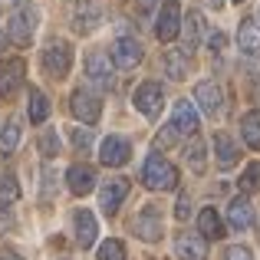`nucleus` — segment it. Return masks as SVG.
Listing matches in <instances>:
<instances>
[{
	"label": "nucleus",
	"mask_w": 260,
	"mask_h": 260,
	"mask_svg": "<svg viewBox=\"0 0 260 260\" xmlns=\"http://www.w3.org/2000/svg\"><path fill=\"white\" fill-rule=\"evenodd\" d=\"M237 188L244 191V194H257L260 191V161H250L247 168H244L241 181H237Z\"/></svg>",
	"instance_id": "c756f323"
},
{
	"label": "nucleus",
	"mask_w": 260,
	"mask_h": 260,
	"mask_svg": "<svg viewBox=\"0 0 260 260\" xmlns=\"http://www.w3.org/2000/svg\"><path fill=\"white\" fill-rule=\"evenodd\" d=\"M155 4H158V0H135V10H139V17H152V10H155Z\"/></svg>",
	"instance_id": "e433bc0d"
},
{
	"label": "nucleus",
	"mask_w": 260,
	"mask_h": 260,
	"mask_svg": "<svg viewBox=\"0 0 260 260\" xmlns=\"http://www.w3.org/2000/svg\"><path fill=\"white\" fill-rule=\"evenodd\" d=\"M112 63L119 66V70H132V66L142 63V43L132 37H119L112 43Z\"/></svg>",
	"instance_id": "9b49d317"
},
{
	"label": "nucleus",
	"mask_w": 260,
	"mask_h": 260,
	"mask_svg": "<svg viewBox=\"0 0 260 260\" xmlns=\"http://www.w3.org/2000/svg\"><path fill=\"white\" fill-rule=\"evenodd\" d=\"M181 30H184V53H194L201 46V37H204V17L201 10H188L181 17Z\"/></svg>",
	"instance_id": "ddd939ff"
},
{
	"label": "nucleus",
	"mask_w": 260,
	"mask_h": 260,
	"mask_svg": "<svg viewBox=\"0 0 260 260\" xmlns=\"http://www.w3.org/2000/svg\"><path fill=\"white\" fill-rule=\"evenodd\" d=\"M33 30H37V7L30 4H17V10L10 13V26H7V37H10L13 46H26L33 40Z\"/></svg>",
	"instance_id": "f03ea898"
},
{
	"label": "nucleus",
	"mask_w": 260,
	"mask_h": 260,
	"mask_svg": "<svg viewBox=\"0 0 260 260\" xmlns=\"http://www.w3.org/2000/svg\"><path fill=\"white\" fill-rule=\"evenodd\" d=\"M194 99H198V106H201L208 115H217V112H221V106H224L221 86H217L214 79H204V83H198V86H194Z\"/></svg>",
	"instance_id": "4468645a"
},
{
	"label": "nucleus",
	"mask_w": 260,
	"mask_h": 260,
	"mask_svg": "<svg viewBox=\"0 0 260 260\" xmlns=\"http://www.w3.org/2000/svg\"><path fill=\"white\" fill-rule=\"evenodd\" d=\"M234 4H244V0H234Z\"/></svg>",
	"instance_id": "79ce46f5"
},
{
	"label": "nucleus",
	"mask_w": 260,
	"mask_h": 260,
	"mask_svg": "<svg viewBox=\"0 0 260 260\" xmlns=\"http://www.w3.org/2000/svg\"><path fill=\"white\" fill-rule=\"evenodd\" d=\"M128 228H132L135 237H142V241H148V244L161 241V234H165V231H161V214H158V208H152V204H148V208H142L139 214L132 217V224H128Z\"/></svg>",
	"instance_id": "0eeeda50"
},
{
	"label": "nucleus",
	"mask_w": 260,
	"mask_h": 260,
	"mask_svg": "<svg viewBox=\"0 0 260 260\" xmlns=\"http://www.w3.org/2000/svg\"><path fill=\"white\" fill-rule=\"evenodd\" d=\"M26 83V63L20 56L0 59V95L10 99L13 92H20V86Z\"/></svg>",
	"instance_id": "1a4fd4ad"
},
{
	"label": "nucleus",
	"mask_w": 260,
	"mask_h": 260,
	"mask_svg": "<svg viewBox=\"0 0 260 260\" xmlns=\"http://www.w3.org/2000/svg\"><path fill=\"white\" fill-rule=\"evenodd\" d=\"M46 115H50V102H46V95L40 92L37 86H30V122H33V125H43Z\"/></svg>",
	"instance_id": "bb28decb"
},
{
	"label": "nucleus",
	"mask_w": 260,
	"mask_h": 260,
	"mask_svg": "<svg viewBox=\"0 0 260 260\" xmlns=\"http://www.w3.org/2000/svg\"><path fill=\"white\" fill-rule=\"evenodd\" d=\"M224 40H228L224 33H211V37H208V46H211L214 53H221V50H224Z\"/></svg>",
	"instance_id": "4c0bfd02"
},
{
	"label": "nucleus",
	"mask_w": 260,
	"mask_h": 260,
	"mask_svg": "<svg viewBox=\"0 0 260 260\" xmlns=\"http://www.w3.org/2000/svg\"><path fill=\"white\" fill-rule=\"evenodd\" d=\"M17 201H20V184H17V178H13L10 172H0V211L13 208Z\"/></svg>",
	"instance_id": "a878e982"
},
{
	"label": "nucleus",
	"mask_w": 260,
	"mask_h": 260,
	"mask_svg": "<svg viewBox=\"0 0 260 260\" xmlns=\"http://www.w3.org/2000/svg\"><path fill=\"white\" fill-rule=\"evenodd\" d=\"M175 217H178V221H188V217H191V198L188 194H181L175 201Z\"/></svg>",
	"instance_id": "72a5a7b5"
},
{
	"label": "nucleus",
	"mask_w": 260,
	"mask_h": 260,
	"mask_svg": "<svg viewBox=\"0 0 260 260\" xmlns=\"http://www.w3.org/2000/svg\"><path fill=\"white\" fill-rule=\"evenodd\" d=\"M142 184L152 191H172V188H178V168L165 155L155 152V155H148L145 168H142Z\"/></svg>",
	"instance_id": "f257e3e1"
},
{
	"label": "nucleus",
	"mask_w": 260,
	"mask_h": 260,
	"mask_svg": "<svg viewBox=\"0 0 260 260\" xmlns=\"http://www.w3.org/2000/svg\"><path fill=\"white\" fill-rule=\"evenodd\" d=\"M224 260H254V257H250L247 247H228L224 250Z\"/></svg>",
	"instance_id": "c9c22d12"
},
{
	"label": "nucleus",
	"mask_w": 260,
	"mask_h": 260,
	"mask_svg": "<svg viewBox=\"0 0 260 260\" xmlns=\"http://www.w3.org/2000/svg\"><path fill=\"white\" fill-rule=\"evenodd\" d=\"M184 161H188V168H191L194 175L204 172V142H201V139H194V135H191L188 148H184Z\"/></svg>",
	"instance_id": "c85d7f7f"
},
{
	"label": "nucleus",
	"mask_w": 260,
	"mask_h": 260,
	"mask_svg": "<svg viewBox=\"0 0 260 260\" xmlns=\"http://www.w3.org/2000/svg\"><path fill=\"white\" fill-rule=\"evenodd\" d=\"M66 184H70V191L73 194H89V191L95 188V172L89 165H83V161H79V165H73L70 172H66Z\"/></svg>",
	"instance_id": "dca6fc26"
},
{
	"label": "nucleus",
	"mask_w": 260,
	"mask_h": 260,
	"mask_svg": "<svg viewBox=\"0 0 260 260\" xmlns=\"http://www.w3.org/2000/svg\"><path fill=\"white\" fill-rule=\"evenodd\" d=\"M86 76L92 79V83H99V86H112V79H115V63H112V56H106L102 50L86 53Z\"/></svg>",
	"instance_id": "9d476101"
},
{
	"label": "nucleus",
	"mask_w": 260,
	"mask_h": 260,
	"mask_svg": "<svg viewBox=\"0 0 260 260\" xmlns=\"http://www.w3.org/2000/svg\"><path fill=\"white\" fill-rule=\"evenodd\" d=\"M198 231H201V237H211V241H221V237L228 234L221 214H217L214 208H204L201 214H198Z\"/></svg>",
	"instance_id": "6ab92c4d"
},
{
	"label": "nucleus",
	"mask_w": 260,
	"mask_h": 260,
	"mask_svg": "<svg viewBox=\"0 0 260 260\" xmlns=\"http://www.w3.org/2000/svg\"><path fill=\"white\" fill-rule=\"evenodd\" d=\"M70 66H73V46L66 40H50V46L43 50V70L50 76L63 79L70 73Z\"/></svg>",
	"instance_id": "7ed1b4c3"
},
{
	"label": "nucleus",
	"mask_w": 260,
	"mask_h": 260,
	"mask_svg": "<svg viewBox=\"0 0 260 260\" xmlns=\"http://www.w3.org/2000/svg\"><path fill=\"white\" fill-rule=\"evenodd\" d=\"M214 152H217V165L221 168H231L237 161V155H241L237 152V142L228 132H214Z\"/></svg>",
	"instance_id": "aec40b11"
},
{
	"label": "nucleus",
	"mask_w": 260,
	"mask_h": 260,
	"mask_svg": "<svg viewBox=\"0 0 260 260\" xmlns=\"http://www.w3.org/2000/svg\"><path fill=\"white\" fill-rule=\"evenodd\" d=\"M4 43H7V33H0V50H4Z\"/></svg>",
	"instance_id": "a19ab883"
},
{
	"label": "nucleus",
	"mask_w": 260,
	"mask_h": 260,
	"mask_svg": "<svg viewBox=\"0 0 260 260\" xmlns=\"http://www.w3.org/2000/svg\"><path fill=\"white\" fill-rule=\"evenodd\" d=\"M20 145V119H10L0 128V158H10Z\"/></svg>",
	"instance_id": "5701e85b"
},
{
	"label": "nucleus",
	"mask_w": 260,
	"mask_h": 260,
	"mask_svg": "<svg viewBox=\"0 0 260 260\" xmlns=\"http://www.w3.org/2000/svg\"><path fill=\"white\" fill-rule=\"evenodd\" d=\"M161 66H165L168 79H184V76H188V53H184V50H172V53H165Z\"/></svg>",
	"instance_id": "393cba45"
},
{
	"label": "nucleus",
	"mask_w": 260,
	"mask_h": 260,
	"mask_svg": "<svg viewBox=\"0 0 260 260\" xmlns=\"http://www.w3.org/2000/svg\"><path fill=\"white\" fill-rule=\"evenodd\" d=\"M73 221H76V244L83 250L92 247V244H95V217L89 214V211H76Z\"/></svg>",
	"instance_id": "4be33fe9"
},
{
	"label": "nucleus",
	"mask_w": 260,
	"mask_h": 260,
	"mask_svg": "<svg viewBox=\"0 0 260 260\" xmlns=\"http://www.w3.org/2000/svg\"><path fill=\"white\" fill-rule=\"evenodd\" d=\"M95 23H99V7L95 4H79L76 17H73V26H76L79 33H89Z\"/></svg>",
	"instance_id": "cd10ccee"
},
{
	"label": "nucleus",
	"mask_w": 260,
	"mask_h": 260,
	"mask_svg": "<svg viewBox=\"0 0 260 260\" xmlns=\"http://www.w3.org/2000/svg\"><path fill=\"white\" fill-rule=\"evenodd\" d=\"M175 142H178V132H175L172 125H165L158 132V148H168V145H175Z\"/></svg>",
	"instance_id": "f704fd0d"
},
{
	"label": "nucleus",
	"mask_w": 260,
	"mask_h": 260,
	"mask_svg": "<svg viewBox=\"0 0 260 260\" xmlns=\"http://www.w3.org/2000/svg\"><path fill=\"white\" fill-rule=\"evenodd\" d=\"M228 221L234 231H247L250 224H254V211H250L247 198H234V201L228 204Z\"/></svg>",
	"instance_id": "a211bd4d"
},
{
	"label": "nucleus",
	"mask_w": 260,
	"mask_h": 260,
	"mask_svg": "<svg viewBox=\"0 0 260 260\" xmlns=\"http://www.w3.org/2000/svg\"><path fill=\"white\" fill-rule=\"evenodd\" d=\"M40 155H43V158H56L59 155V135L53 132V128H46V132L40 135Z\"/></svg>",
	"instance_id": "7c9ffc66"
},
{
	"label": "nucleus",
	"mask_w": 260,
	"mask_h": 260,
	"mask_svg": "<svg viewBox=\"0 0 260 260\" xmlns=\"http://www.w3.org/2000/svg\"><path fill=\"white\" fill-rule=\"evenodd\" d=\"M125 194H128V178H106V184H102V191H99L102 211H106V214H115L119 204L125 201Z\"/></svg>",
	"instance_id": "f8f14e48"
},
{
	"label": "nucleus",
	"mask_w": 260,
	"mask_h": 260,
	"mask_svg": "<svg viewBox=\"0 0 260 260\" xmlns=\"http://www.w3.org/2000/svg\"><path fill=\"white\" fill-rule=\"evenodd\" d=\"M178 33H181V4L178 0H165L158 13V23H155V37L161 43H175Z\"/></svg>",
	"instance_id": "423d86ee"
},
{
	"label": "nucleus",
	"mask_w": 260,
	"mask_h": 260,
	"mask_svg": "<svg viewBox=\"0 0 260 260\" xmlns=\"http://www.w3.org/2000/svg\"><path fill=\"white\" fill-rule=\"evenodd\" d=\"M132 102H135V109H139L142 115H148V119H158L161 109H165V92H161V86L155 83V79H148V83H142L139 89H135Z\"/></svg>",
	"instance_id": "39448f33"
},
{
	"label": "nucleus",
	"mask_w": 260,
	"mask_h": 260,
	"mask_svg": "<svg viewBox=\"0 0 260 260\" xmlns=\"http://www.w3.org/2000/svg\"><path fill=\"white\" fill-rule=\"evenodd\" d=\"M128 158H132L128 139H122V135H106V139L99 142V161L106 168H122Z\"/></svg>",
	"instance_id": "6e6552de"
},
{
	"label": "nucleus",
	"mask_w": 260,
	"mask_h": 260,
	"mask_svg": "<svg viewBox=\"0 0 260 260\" xmlns=\"http://www.w3.org/2000/svg\"><path fill=\"white\" fill-rule=\"evenodd\" d=\"M237 46L244 53H260V23L257 20H244L237 26Z\"/></svg>",
	"instance_id": "412c9836"
},
{
	"label": "nucleus",
	"mask_w": 260,
	"mask_h": 260,
	"mask_svg": "<svg viewBox=\"0 0 260 260\" xmlns=\"http://www.w3.org/2000/svg\"><path fill=\"white\" fill-rule=\"evenodd\" d=\"M241 135H244V142H247L254 152H260V112H257V109H254V112H244Z\"/></svg>",
	"instance_id": "b1692460"
},
{
	"label": "nucleus",
	"mask_w": 260,
	"mask_h": 260,
	"mask_svg": "<svg viewBox=\"0 0 260 260\" xmlns=\"http://www.w3.org/2000/svg\"><path fill=\"white\" fill-rule=\"evenodd\" d=\"M70 142L76 145V152H89V148H92V135H89V128H79V125L70 128Z\"/></svg>",
	"instance_id": "473e14b6"
},
{
	"label": "nucleus",
	"mask_w": 260,
	"mask_h": 260,
	"mask_svg": "<svg viewBox=\"0 0 260 260\" xmlns=\"http://www.w3.org/2000/svg\"><path fill=\"white\" fill-rule=\"evenodd\" d=\"M0 260H23V257L13 254V250H0Z\"/></svg>",
	"instance_id": "58836bf2"
},
{
	"label": "nucleus",
	"mask_w": 260,
	"mask_h": 260,
	"mask_svg": "<svg viewBox=\"0 0 260 260\" xmlns=\"http://www.w3.org/2000/svg\"><path fill=\"white\" fill-rule=\"evenodd\" d=\"M70 109H73V115H76L83 125H95L99 115H102V99L95 92H89V89H73Z\"/></svg>",
	"instance_id": "20e7f679"
},
{
	"label": "nucleus",
	"mask_w": 260,
	"mask_h": 260,
	"mask_svg": "<svg viewBox=\"0 0 260 260\" xmlns=\"http://www.w3.org/2000/svg\"><path fill=\"white\" fill-rule=\"evenodd\" d=\"M175 250H178V257H181V260H204V257H208L204 237H198V234H181L175 241Z\"/></svg>",
	"instance_id": "f3484780"
},
{
	"label": "nucleus",
	"mask_w": 260,
	"mask_h": 260,
	"mask_svg": "<svg viewBox=\"0 0 260 260\" xmlns=\"http://www.w3.org/2000/svg\"><path fill=\"white\" fill-rule=\"evenodd\" d=\"M172 128L178 135H194L198 132V112L188 99L175 102V112H172Z\"/></svg>",
	"instance_id": "2eb2a0df"
},
{
	"label": "nucleus",
	"mask_w": 260,
	"mask_h": 260,
	"mask_svg": "<svg viewBox=\"0 0 260 260\" xmlns=\"http://www.w3.org/2000/svg\"><path fill=\"white\" fill-rule=\"evenodd\" d=\"M95 257H99V260H125V244L109 237L106 244H99V254H95Z\"/></svg>",
	"instance_id": "2f4dec72"
},
{
	"label": "nucleus",
	"mask_w": 260,
	"mask_h": 260,
	"mask_svg": "<svg viewBox=\"0 0 260 260\" xmlns=\"http://www.w3.org/2000/svg\"><path fill=\"white\" fill-rule=\"evenodd\" d=\"M208 4H211V7H214V10H217V7H221V4H224V0H208Z\"/></svg>",
	"instance_id": "ea45409f"
}]
</instances>
